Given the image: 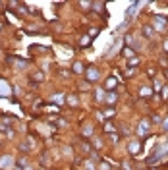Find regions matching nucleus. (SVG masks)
<instances>
[{
	"mask_svg": "<svg viewBox=\"0 0 168 170\" xmlns=\"http://www.w3.org/2000/svg\"><path fill=\"white\" fill-rule=\"evenodd\" d=\"M97 78H99V72H97L95 68H91V72L87 74V79H89V81H95Z\"/></svg>",
	"mask_w": 168,
	"mask_h": 170,
	"instance_id": "f257e3e1",
	"label": "nucleus"
},
{
	"mask_svg": "<svg viewBox=\"0 0 168 170\" xmlns=\"http://www.w3.org/2000/svg\"><path fill=\"white\" fill-rule=\"evenodd\" d=\"M10 162H12V156H4V159L0 161V166H2V168H6V166H8Z\"/></svg>",
	"mask_w": 168,
	"mask_h": 170,
	"instance_id": "f03ea898",
	"label": "nucleus"
},
{
	"mask_svg": "<svg viewBox=\"0 0 168 170\" xmlns=\"http://www.w3.org/2000/svg\"><path fill=\"white\" fill-rule=\"evenodd\" d=\"M114 85H116L114 79H106V83H104V87H106V89H114Z\"/></svg>",
	"mask_w": 168,
	"mask_h": 170,
	"instance_id": "7ed1b4c3",
	"label": "nucleus"
},
{
	"mask_svg": "<svg viewBox=\"0 0 168 170\" xmlns=\"http://www.w3.org/2000/svg\"><path fill=\"white\" fill-rule=\"evenodd\" d=\"M74 72H77V74H81V72H83V70H81V64H79V62H75V64H74Z\"/></svg>",
	"mask_w": 168,
	"mask_h": 170,
	"instance_id": "20e7f679",
	"label": "nucleus"
},
{
	"mask_svg": "<svg viewBox=\"0 0 168 170\" xmlns=\"http://www.w3.org/2000/svg\"><path fill=\"white\" fill-rule=\"evenodd\" d=\"M52 101H54V102H64V97H60V95H56L54 99H52Z\"/></svg>",
	"mask_w": 168,
	"mask_h": 170,
	"instance_id": "39448f33",
	"label": "nucleus"
},
{
	"mask_svg": "<svg viewBox=\"0 0 168 170\" xmlns=\"http://www.w3.org/2000/svg\"><path fill=\"white\" fill-rule=\"evenodd\" d=\"M68 101H70V105H72V106H75V105H77V101H75V97H70Z\"/></svg>",
	"mask_w": 168,
	"mask_h": 170,
	"instance_id": "423d86ee",
	"label": "nucleus"
},
{
	"mask_svg": "<svg viewBox=\"0 0 168 170\" xmlns=\"http://www.w3.org/2000/svg\"><path fill=\"white\" fill-rule=\"evenodd\" d=\"M33 79H35V81H41V79H43V74H41V72H39V74H35V78H33Z\"/></svg>",
	"mask_w": 168,
	"mask_h": 170,
	"instance_id": "0eeeda50",
	"label": "nucleus"
}]
</instances>
